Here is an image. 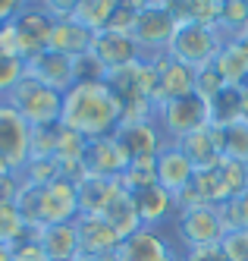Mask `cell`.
<instances>
[{
  "instance_id": "e0dca14e",
  "label": "cell",
  "mask_w": 248,
  "mask_h": 261,
  "mask_svg": "<svg viewBox=\"0 0 248 261\" xmlns=\"http://www.w3.org/2000/svg\"><path fill=\"white\" fill-rule=\"evenodd\" d=\"M154 170H157V186H163L173 198L179 192H185L188 186H192V179H195V164L185 158V151L179 145H167L163 148L157 154V161H154Z\"/></svg>"
},
{
  "instance_id": "f1b7e54d",
  "label": "cell",
  "mask_w": 248,
  "mask_h": 261,
  "mask_svg": "<svg viewBox=\"0 0 248 261\" xmlns=\"http://www.w3.org/2000/svg\"><path fill=\"white\" fill-rule=\"evenodd\" d=\"M85 148H88V139H82L75 129H69L63 123L53 126V158L57 161H82Z\"/></svg>"
},
{
  "instance_id": "4dcf8cb0",
  "label": "cell",
  "mask_w": 248,
  "mask_h": 261,
  "mask_svg": "<svg viewBox=\"0 0 248 261\" xmlns=\"http://www.w3.org/2000/svg\"><path fill=\"white\" fill-rule=\"evenodd\" d=\"M19 176H22V182H32V186L44 189L53 179H60V164H57V158H32Z\"/></svg>"
},
{
  "instance_id": "ee69618b",
  "label": "cell",
  "mask_w": 248,
  "mask_h": 261,
  "mask_svg": "<svg viewBox=\"0 0 248 261\" xmlns=\"http://www.w3.org/2000/svg\"><path fill=\"white\" fill-rule=\"evenodd\" d=\"M239 95H242V120L248 123V82L239 88Z\"/></svg>"
},
{
  "instance_id": "e575fe53",
  "label": "cell",
  "mask_w": 248,
  "mask_h": 261,
  "mask_svg": "<svg viewBox=\"0 0 248 261\" xmlns=\"http://www.w3.org/2000/svg\"><path fill=\"white\" fill-rule=\"evenodd\" d=\"M139 10H142V0H117V10H113V16H110V25H107V32H132V25H135V19H139Z\"/></svg>"
},
{
  "instance_id": "ab89813d",
  "label": "cell",
  "mask_w": 248,
  "mask_h": 261,
  "mask_svg": "<svg viewBox=\"0 0 248 261\" xmlns=\"http://www.w3.org/2000/svg\"><path fill=\"white\" fill-rule=\"evenodd\" d=\"M13 261H50V258L44 255L41 246H38V239L29 233V239H22V242L13 246Z\"/></svg>"
},
{
  "instance_id": "83f0119b",
  "label": "cell",
  "mask_w": 248,
  "mask_h": 261,
  "mask_svg": "<svg viewBox=\"0 0 248 261\" xmlns=\"http://www.w3.org/2000/svg\"><path fill=\"white\" fill-rule=\"evenodd\" d=\"M220 151L226 161L248 164V123L245 120H236L220 129Z\"/></svg>"
},
{
  "instance_id": "3957f363",
  "label": "cell",
  "mask_w": 248,
  "mask_h": 261,
  "mask_svg": "<svg viewBox=\"0 0 248 261\" xmlns=\"http://www.w3.org/2000/svg\"><path fill=\"white\" fill-rule=\"evenodd\" d=\"M226 236L223 214L214 204H195V208H182L173 220V239L182 252L195 249H217L220 239Z\"/></svg>"
},
{
  "instance_id": "60d3db41",
  "label": "cell",
  "mask_w": 248,
  "mask_h": 261,
  "mask_svg": "<svg viewBox=\"0 0 248 261\" xmlns=\"http://www.w3.org/2000/svg\"><path fill=\"white\" fill-rule=\"evenodd\" d=\"M19 186H22V176H19L7 161H0V198L13 201L16 192H19Z\"/></svg>"
},
{
  "instance_id": "d4e9b609",
  "label": "cell",
  "mask_w": 248,
  "mask_h": 261,
  "mask_svg": "<svg viewBox=\"0 0 248 261\" xmlns=\"http://www.w3.org/2000/svg\"><path fill=\"white\" fill-rule=\"evenodd\" d=\"M113 10H117V0H72V16L69 19L82 22L85 29H91L98 35V32H107Z\"/></svg>"
},
{
  "instance_id": "44dd1931",
  "label": "cell",
  "mask_w": 248,
  "mask_h": 261,
  "mask_svg": "<svg viewBox=\"0 0 248 261\" xmlns=\"http://www.w3.org/2000/svg\"><path fill=\"white\" fill-rule=\"evenodd\" d=\"M123 186L117 179H104V176H91L85 173L75 182V192H79V214H104V208L113 201Z\"/></svg>"
},
{
  "instance_id": "5b68a950",
  "label": "cell",
  "mask_w": 248,
  "mask_h": 261,
  "mask_svg": "<svg viewBox=\"0 0 248 261\" xmlns=\"http://www.w3.org/2000/svg\"><path fill=\"white\" fill-rule=\"evenodd\" d=\"M176 32V16L170 10V4H151V0H142L139 19L132 25V41L139 44L145 60H157L167 54L170 41H173Z\"/></svg>"
},
{
  "instance_id": "9c48e42d",
  "label": "cell",
  "mask_w": 248,
  "mask_h": 261,
  "mask_svg": "<svg viewBox=\"0 0 248 261\" xmlns=\"http://www.w3.org/2000/svg\"><path fill=\"white\" fill-rule=\"evenodd\" d=\"M113 261H182V252L167 230L142 227L139 233L120 242Z\"/></svg>"
},
{
  "instance_id": "ac0fdd59",
  "label": "cell",
  "mask_w": 248,
  "mask_h": 261,
  "mask_svg": "<svg viewBox=\"0 0 248 261\" xmlns=\"http://www.w3.org/2000/svg\"><path fill=\"white\" fill-rule=\"evenodd\" d=\"M82 164H85V173L104 176V179H117V182H120V176L126 173V167H129L126 154L120 151V145L113 142V136H107V139H91L88 148H85Z\"/></svg>"
},
{
  "instance_id": "4316f807",
  "label": "cell",
  "mask_w": 248,
  "mask_h": 261,
  "mask_svg": "<svg viewBox=\"0 0 248 261\" xmlns=\"http://www.w3.org/2000/svg\"><path fill=\"white\" fill-rule=\"evenodd\" d=\"M217 32L226 41L248 38V0H220Z\"/></svg>"
},
{
  "instance_id": "9a60e30c",
  "label": "cell",
  "mask_w": 248,
  "mask_h": 261,
  "mask_svg": "<svg viewBox=\"0 0 248 261\" xmlns=\"http://www.w3.org/2000/svg\"><path fill=\"white\" fill-rule=\"evenodd\" d=\"M157 95H154V107L163 101H176V98H188L195 95V69H188L185 63L173 60V57H157Z\"/></svg>"
},
{
  "instance_id": "5bb4252c",
  "label": "cell",
  "mask_w": 248,
  "mask_h": 261,
  "mask_svg": "<svg viewBox=\"0 0 248 261\" xmlns=\"http://www.w3.org/2000/svg\"><path fill=\"white\" fill-rule=\"evenodd\" d=\"M79 217V192L69 179H53L41 192V227L50 223H72Z\"/></svg>"
},
{
  "instance_id": "b9f144b4",
  "label": "cell",
  "mask_w": 248,
  "mask_h": 261,
  "mask_svg": "<svg viewBox=\"0 0 248 261\" xmlns=\"http://www.w3.org/2000/svg\"><path fill=\"white\" fill-rule=\"evenodd\" d=\"M182 261H226L220 249H195V252H182Z\"/></svg>"
},
{
  "instance_id": "836d02e7",
  "label": "cell",
  "mask_w": 248,
  "mask_h": 261,
  "mask_svg": "<svg viewBox=\"0 0 248 261\" xmlns=\"http://www.w3.org/2000/svg\"><path fill=\"white\" fill-rule=\"evenodd\" d=\"M22 79H25V60L0 54V101H4Z\"/></svg>"
},
{
  "instance_id": "484cf974",
  "label": "cell",
  "mask_w": 248,
  "mask_h": 261,
  "mask_svg": "<svg viewBox=\"0 0 248 261\" xmlns=\"http://www.w3.org/2000/svg\"><path fill=\"white\" fill-rule=\"evenodd\" d=\"M207 117H211V126H217V129L242 120V95H239V88L236 85L220 88L217 95L207 101Z\"/></svg>"
},
{
  "instance_id": "277c9868",
  "label": "cell",
  "mask_w": 248,
  "mask_h": 261,
  "mask_svg": "<svg viewBox=\"0 0 248 261\" xmlns=\"http://www.w3.org/2000/svg\"><path fill=\"white\" fill-rule=\"evenodd\" d=\"M4 101L32 129L57 126V123H60V114H63V95H60V91H53V88H47L41 82H32V79H22Z\"/></svg>"
},
{
  "instance_id": "f546056e",
  "label": "cell",
  "mask_w": 248,
  "mask_h": 261,
  "mask_svg": "<svg viewBox=\"0 0 248 261\" xmlns=\"http://www.w3.org/2000/svg\"><path fill=\"white\" fill-rule=\"evenodd\" d=\"M29 227H25V220L22 214L16 211V204L7 201V198H0V242H10V246H16V242H22L29 239Z\"/></svg>"
},
{
  "instance_id": "2e32d148",
  "label": "cell",
  "mask_w": 248,
  "mask_h": 261,
  "mask_svg": "<svg viewBox=\"0 0 248 261\" xmlns=\"http://www.w3.org/2000/svg\"><path fill=\"white\" fill-rule=\"evenodd\" d=\"M135 198V208H139V217H142V227H154V230H167V223L173 227V220L179 214L176 208V198L170 195L163 186H148V189H139L132 192Z\"/></svg>"
},
{
  "instance_id": "8fae6325",
  "label": "cell",
  "mask_w": 248,
  "mask_h": 261,
  "mask_svg": "<svg viewBox=\"0 0 248 261\" xmlns=\"http://www.w3.org/2000/svg\"><path fill=\"white\" fill-rule=\"evenodd\" d=\"M75 223V236H79V252L88 261H113L120 249V236L101 214H79L72 220Z\"/></svg>"
},
{
  "instance_id": "d6986e66",
  "label": "cell",
  "mask_w": 248,
  "mask_h": 261,
  "mask_svg": "<svg viewBox=\"0 0 248 261\" xmlns=\"http://www.w3.org/2000/svg\"><path fill=\"white\" fill-rule=\"evenodd\" d=\"M38 246L44 249L50 261H75L82 258L79 252V236H75V223H50V227L32 230Z\"/></svg>"
},
{
  "instance_id": "6da1fadb",
  "label": "cell",
  "mask_w": 248,
  "mask_h": 261,
  "mask_svg": "<svg viewBox=\"0 0 248 261\" xmlns=\"http://www.w3.org/2000/svg\"><path fill=\"white\" fill-rule=\"evenodd\" d=\"M60 123L75 129L82 139H107L117 133L123 123V107L117 95L110 91L107 82H91V85H72L63 95V114Z\"/></svg>"
},
{
  "instance_id": "8992f818",
  "label": "cell",
  "mask_w": 248,
  "mask_h": 261,
  "mask_svg": "<svg viewBox=\"0 0 248 261\" xmlns=\"http://www.w3.org/2000/svg\"><path fill=\"white\" fill-rule=\"evenodd\" d=\"M154 123L160 126V133L167 136L170 145L182 142L185 136L198 133V129L211 126V117H207V104L195 95L188 98H176V101H163L154 107Z\"/></svg>"
},
{
  "instance_id": "603a6c76",
  "label": "cell",
  "mask_w": 248,
  "mask_h": 261,
  "mask_svg": "<svg viewBox=\"0 0 248 261\" xmlns=\"http://www.w3.org/2000/svg\"><path fill=\"white\" fill-rule=\"evenodd\" d=\"M214 66H217V72L223 76L226 85L242 88V85L248 82V38H233V41H226L223 50L217 54Z\"/></svg>"
},
{
  "instance_id": "8d00e7d4",
  "label": "cell",
  "mask_w": 248,
  "mask_h": 261,
  "mask_svg": "<svg viewBox=\"0 0 248 261\" xmlns=\"http://www.w3.org/2000/svg\"><path fill=\"white\" fill-rule=\"evenodd\" d=\"M220 214H223L226 230H248V192H242L233 201H226L220 208Z\"/></svg>"
},
{
  "instance_id": "cb8c5ba5",
  "label": "cell",
  "mask_w": 248,
  "mask_h": 261,
  "mask_svg": "<svg viewBox=\"0 0 248 261\" xmlns=\"http://www.w3.org/2000/svg\"><path fill=\"white\" fill-rule=\"evenodd\" d=\"M101 217L117 230L120 239H129L132 233L142 230V217H139V208H135V198H132V192H126V189H120L113 195V201L104 208Z\"/></svg>"
},
{
  "instance_id": "7a4b0ae2",
  "label": "cell",
  "mask_w": 248,
  "mask_h": 261,
  "mask_svg": "<svg viewBox=\"0 0 248 261\" xmlns=\"http://www.w3.org/2000/svg\"><path fill=\"white\" fill-rule=\"evenodd\" d=\"M226 38L214 29V25H201V22H176L173 41L167 47V57H173L179 63H185L188 69H207L214 66L217 54L223 50Z\"/></svg>"
},
{
  "instance_id": "30bf717a",
  "label": "cell",
  "mask_w": 248,
  "mask_h": 261,
  "mask_svg": "<svg viewBox=\"0 0 248 261\" xmlns=\"http://www.w3.org/2000/svg\"><path fill=\"white\" fill-rule=\"evenodd\" d=\"M29 158H32V126L7 101H0V161H7L16 173H22Z\"/></svg>"
},
{
  "instance_id": "ffe728a7",
  "label": "cell",
  "mask_w": 248,
  "mask_h": 261,
  "mask_svg": "<svg viewBox=\"0 0 248 261\" xmlns=\"http://www.w3.org/2000/svg\"><path fill=\"white\" fill-rule=\"evenodd\" d=\"M185 158L195 164V170H201V167H214L223 161V151H220V129L217 126H204L198 129V133L185 136L182 142H176Z\"/></svg>"
},
{
  "instance_id": "f6af8a7d",
  "label": "cell",
  "mask_w": 248,
  "mask_h": 261,
  "mask_svg": "<svg viewBox=\"0 0 248 261\" xmlns=\"http://www.w3.org/2000/svg\"><path fill=\"white\" fill-rule=\"evenodd\" d=\"M0 261H13V246L10 242H0Z\"/></svg>"
},
{
  "instance_id": "ba28073f",
  "label": "cell",
  "mask_w": 248,
  "mask_h": 261,
  "mask_svg": "<svg viewBox=\"0 0 248 261\" xmlns=\"http://www.w3.org/2000/svg\"><path fill=\"white\" fill-rule=\"evenodd\" d=\"M113 142L120 145V151L126 154L129 164L157 161V154L170 145L154 120H123L117 126V133H113Z\"/></svg>"
},
{
  "instance_id": "7402d4cb",
  "label": "cell",
  "mask_w": 248,
  "mask_h": 261,
  "mask_svg": "<svg viewBox=\"0 0 248 261\" xmlns=\"http://www.w3.org/2000/svg\"><path fill=\"white\" fill-rule=\"evenodd\" d=\"M94 44V32L85 29L82 22L75 19H60L53 25V35H50V50L57 54H66V57H82V54H88Z\"/></svg>"
},
{
  "instance_id": "1f68e13d",
  "label": "cell",
  "mask_w": 248,
  "mask_h": 261,
  "mask_svg": "<svg viewBox=\"0 0 248 261\" xmlns=\"http://www.w3.org/2000/svg\"><path fill=\"white\" fill-rule=\"evenodd\" d=\"M157 182V170H154V161H135L126 167V173L120 176V186L126 192H139L148 189V186Z\"/></svg>"
},
{
  "instance_id": "7bdbcfd3",
  "label": "cell",
  "mask_w": 248,
  "mask_h": 261,
  "mask_svg": "<svg viewBox=\"0 0 248 261\" xmlns=\"http://www.w3.org/2000/svg\"><path fill=\"white\" fill-rule=\"evenodd\" d=\"M19 10V0H0V29H4Z\"/></svg>"
},
{
  "instance_id": "d6a6232c",
  "label": "cell",
  "mask_w": 248,
  "mask_h": 261,
  "mask_svg": "<svg viewBox=\"0 0 248 261\" xmlns=\"http://www.w3.org/2000/svg\"><path fill=\"white\" fill-rule=\"evenodd\" d=\"M72 72H75V85H91V82H107V69L98 63V57L88 50L82 57L72 60Z\"/></svg>"
},
{
  "instance_id": "4fadbf2b",
  "label": "cell",
  "mask_w": 248,
  "mask_h": 261,
  "mask_svg": "<svg viewBox=\"0 0 248 261\" xmlns=\"http://www.w3.org/2000/svg\"><path fill=\"white\" fill-rule=\"evenodd\" d=\"M91 54L98 57V63L107 72H117V69H126L132 63L145 60L139 44L132 41V35H126V32H98L94 35V44H91Z\"/></svg>"
},
{
  "instance_id": "74e56055",
  "label": "cell",
  "mask_w": 248,
  "mask_h": 261,
  "mask_svg": "<svg viewBox=\"0 0 248 261\" xmlns=\"http://www.w3.org/2000/svg\"><path fill=\"white\" fill-rule=\"evenodd\" d=\"M220 88H226V82H223V76L217 72V66H207V69H198L195 72V98H201L204 104L211 101Z\"/></svg>"
},
{
  "instance_id": "7c38bea8",
  "label": "cell",
  "mask_w": 248,
  "mask_h": 261,
  "mask_svg": "<svg viewBox=\"0 0 248 261\" xmlns=\"http://www.w3.org/2000/svg\"><path fill=\"white\" fill-rule=\"evenodd\" d=\"M25 79L41 82V85H47L53 91H60V95H66V91L75 85L72 57L47 47V50H41V54H35V57L25 60Z\"/></svg>"
},
{
  "instance_id": "bcb514c9",
  "label": "cell",
  "mask_w": 248,
  "mask_h": 261,
  "mask_svg": "<svg viewBox=\"0 0 248 261\" xmlns=\"http://www.w3.org/2000/svg\"><path fill=\"white\" fill-rule=\"evenodd\" d=\"M75 261H88V258H75Z\"/></svg>"
},
{
  "instance_id": "52a82bcc",
  "label": "cell",
  "mask_w": 248,
  "mask_h": 261,
  "mask_svg": "<svg viewBox=\"0 0 248 261\" xmlns=\"http://www.w3.org/2000/svg\"><path fill=\"white\" fill-rule=\"evenodd\" d=\"M13 29H16V38H19V57L29 60L35 54H41L50 47V35L57 19L47 13L44 4H19L16 16H13Z\"/></svg>"
},
{
  "instance_id": "f35d334b",
  "label": "cell",
  "mask_w": 248,
  "mask_h": 261,
  "mask_svg": "<svg viewBox=\"0 0 248 261\" xmlns=\"http://www.w3.org/2000/svg\"><path fill=\"white\" fill-rule=\"evenodd\" d=\"M32 158H53V126L32 129Z\"/></svg>"
},
{
  "instance_id": "d590c367",
  "label": "cell",
  "mask_w": 248,
  "mask_h": 261,
  "mask_svg": "<svg viewBox=\"0 0 248 261\" xmlns=\"http://www.w3.org/2000/svg\"><path fill=\"white\" fill-rule=\"evenodd\" d=\"M217 249L226 261H248V230H226Z\"/></svg>"
}]
</instances>
